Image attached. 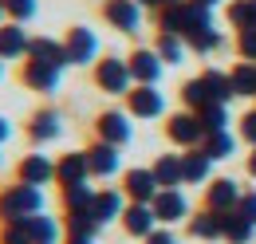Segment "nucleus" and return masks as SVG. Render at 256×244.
Wrapping results in <instances>:
<instances>
[{
  "label": "nucleus",
  "instance_id": "nucleus-1",
  "mask_svg": "<svg viewBox=\"0 0 256 244\" xmlns=\"http://www.w3.org/2000/svg\"><path fill=\"white\" fill-rule=\"evenodd\" d=\"M197 28H213V16L205 4H193V0H178V4H166L162 8V32H174V36H190Z\"/></svg>",
  "mask_w": 256,
  "mask_h": 244
},
{
  "label": "nucleus",
  "instance_id": "nucleus-2",
  "mask_svg": "<svg viewBox=\"0 0 256 244\" xmlns=\"http://www.w3.org/2000/svg\"><path fill=\"white\" fill-rule=\"evenodd\" d=\"M44 213V193L36 185H12L0 193V216L4 220H28V216Z\"/></svg>",
  "mask_w": 256,
  "mask_h": 244
},
{
  "label": "nucleus",
  "instance_id": "nucleus-3",
  "mask_svg": "<svg viewBox=\"0 0 256 244\" xmlns=\"http://www.w3.org/2000/svg\"><path fill=\"white\" fill-rule=\"evenodd\" d=\"M95 79H98V87L110 91V94H130V83H134L126 60H98Z\"/></svg>",
  "mask_w": 256,
  "mask_h": 244
},
{
  "label": "nucleus",
  "instance_id": "nucleus-4",
  "mask_svg": "<svg viewBox=\"0 0 256 244\" xmlns=\"http://www.w3.org/2000/svg\"><path fill=\"white\" fill-rule=\"evenodd\" d=\"M150 205H154L158 224H178V220H186V216H190V201H186V193H182V189H162Z\"/></svg>",
  "mask_w": 256,
  "mask_h": 244
},
{
  "label": "nucleus",
  "instance_id": "nucleus-5",
  "mask_svg": "<svg viewBox=\"0 0 256 244\" xmlns=\"http://www.w3.org/2000/svg\"><path fill=\"white\" fill-rule=\"evenodd\" d=\"M166 130H170V138L178 142V146H201V138H205V130H201V118H197V110H182V114H170L166 122Z\"/></svg>",
  "mask_w": 256,
  "mask_h": 244
},
{
  "label": "nucleus",
  "instance_id": "nucleus-6",
  "mask_svg": "<svg viewBox=\"0 0 256 244\" xmlns=\"http://www.w3.org/2000/svg\"><path fill=\"white\" fill-rule=\"evenodd\" d=\"M122 189H126L130 201H142V205H150V201L162 193V185H158V178H154V170H142V166H138V170H126Z\"/></svg>",
  "mask_w": 256,
  "mask_h": 244
},
{
  "label": "nucleus",
  "instance_id": "nucleus-7",
  "mask_svg": "<svg viewBox=\"0 0 256 244\" xmlns=\"http://www.w3.org/2000/svg\"><path fill=\"white\" fill-rule=\"evenodd\" d=\"M130 114H138V118H158L162 110H166V98H162L158 87H150V83H138V87H130Z\"/></svg>",
  "mask_w": 256,
  "mask_h": 244
},
{
  "label": "nucleus",
  "instance_id": "nucleus-8",
  "mask_svg": "<svg viewBox=\"0 0 256 244\" xmlns=\"http://www.w3.org/2000/svg\"><path fill=\"white\" fill-rule=\"evenodd\" d=\"M236 201H240V185L232 182V178L209 182V189H205V209H213V213H232Z\"/></svg>",
  "mask_w": 256,
  "mask_h": 244
},
{
  "label": "nucleus",
  "instance_id": "nucleus-9",
  "mask_svg": "<svg viewBox=\"0 0 256 244\" xmlns=\"http://www.w3.org/2000/svg\"><path fill=\"white\" fill-rule=\"evenodd\" d=\"M102 16L118 32H138V24H142V4L138 0H106L102 4Z\"/></svg>",
  "mask_w": 256,
  "mask_h": 244
},
{
  "label": "nucleus",
  "instance_id": "nucleus-10",
  "mask_svg": "<svg viewBox=\"0 0 256 244\" xmlns=\"http://www.w3.org/2000/svg\"><path fill=\"white\" fill-rule=\"evenodd\" d=\"M126 67H130V79H134V83H150V87H154L158 75H162V56L154 48H138L126 60Z\"/></svg>",
  "mask_w": 256,
  "mask_h": 244
},
{
  "label": "nucleus",
  "instance_id": "nucleus-11",
  "mask_svg": "<svg viewBox=\"0 0 256 244\" xmlns=\"http://www.w3.org/2000/svg\"><path fill=\"white\" fill-rule=\"evenodd\" d=\"M98 142H110V146H126L130 142V118L122 110H106L98 114Z\"/></svg>",
  "mask_w": 256,
  "mask_h": 244
},
{
  "label": "nucleus",
  "instance_id": "nucleus-12",
  "mask_svg": "<svg viewBox=\"0 0 256 244\" xmlns=\"http://www.w3.org/2000/svg\"><path fill=\"white\" fill-rule=\"evenodd\" d=\"M122 224H126L130 236H138V240H146L154 228H158V216H154V205H142V201H134L126 205V213H122Z\"/></svg>",
  "mask_w": 256,
  "mask_h": 244
},
{
  "label": "nucleus",
  "instance_id": "nucleus-13",
  "mask_svg": "<svg viewBox=\"0 0 256 244\" xmlns=\"http://www.w3.org/2000/svg\"><path fill=\"white\" fill-rule=\"evenodd\" d=\"M64 44H67V60L71 63H91L98 56V40L91 28H71Z\"/></svg>",
  "mask_w": 256,
  "mask_h": 244
},
{
  "label": "nucleus",
  "instance_id": "nucleus-14",
  "mask_svg": "<svg viewBox=\"0 0 256 244\" xmlns=\"http://www.w3.org/2000/svg\"><path fill=\"white\" fill-rule=\"evenodd\" d=\"M87 166H91V174H95V178H114V174H118V166H122L118 146H110V142H95V146L87 150Z\"/></svg>",
  "mask_w": 256,
  "mask_h": 244
},
{
  "label": "nucleus",
  "instance_id": "nucleus-15",
  "mask_svg": "<svg viewBox=\"0 0 256 244\" xmlns=\"http://www.w3.org/2000/svg\"><path fill=\"white\" fill-rule=\"evenodd\" d=\"M91 178V166H87V150L83 154H64L60 162H56V182L64 185H79V182H87Z\"/></svg>",
  "mask_w": 256,
  "mask_h": 244
},
{
  "label": "nucleus",
  "instance_id": "nucleus-16",
  "mask_svg": "<svg viewBox=\"0 0 256 244\" xmlns=\"http://www.w3.org/2000/svg\"><path fill=\"white\" fill-rule=\"evenodd\" d=\"M60 71H64V67H56V63L28 60V67H24V83H28L32 91H56V87H60Z\"/></svg>",
  "mask_w": 256,
  "mask_h": 244
},
{
  "label": "nucleus",
  "instance_id": "nucleus-17",
  "mask_svg": "<svg viewBox=\"0 0 256 244\" xmlns=\"http://www.w3.org/2000/svg\"><path fill=\"white\" fill-rule=\"evenodd\" d=\"M209 170H213V158L201 150V146L182 154V178H186V185H205L209 182Z\"/></svg>",
  "mask_w": 256,
  "mask_h": 244
},
{
  "label": "nucleus",
  "instance_id": "nucleus-18",
  "mask_svg": "<svg viewBox=\"0 0 256 244\" xmlns=\"http://www.w3.org/2000/svg\"><path fill=\"white\" fill-rule=\"evenodd\" d=\"M91 213H95L98 224H110V220H118V216L126 213V205H122V193H118V189H98V193H95V205H91Z\"/></svg>",
  "mask_w": 256,
  "mask_h": 244
},
{
  "label": "nucleus",
  "instance_id": "nucleus-19",
  "mask_svg": "<svg viewBox=\"0 0 256 244\" xmlns=\"http://www.w3.org/2000/svg\"><path fill=\"white\" fill-rule=\"evenodd\" d=\"M52 178H56V166H52L44 154H32V158L20 162V182L24 185H36V189H40V185H48Z\"/></svg>",
  "mask_w": 256,
  "mask_h": 244
},
{
  "label": "nucleus",
  "instance_id": "nucleus-20",
  "mask_svg": "<svg viewBox=\"0 0 256 244\" xmlns=\"http://www.w3.org/2000/svg\"><path fill=\"white\" fill-rule=\"evenodd\" d=\"M190 232L197 236V240H221V236H224V213L205 209V213L190 216Z\"/></svg>",
  "mask_w": 256,
  "mask_h": 244
},
{
  "label": "nucleus",
  "instance_id": "nucleus-21",
  "mask_svg": "<svg viewBox=\"0 0 256 244\" xmlns=\"http://www.w3.org/2000/svg\"><path fill=\"white\" fill-rule=\"evenodd\" d=\"M28 56H32V60H44V63H56V67H67V63H71L67 60V44L52 40V36H36Z\"/></svg>",
  "mask_w": 256,
  "mask_h": 244
},
{
  "label": "nucleus",
  "instance_id": "nucleus-22",
  "mask_svg": "<svg viewBox=\"0 0 256 244\" xmlns=\"http://www.w3.org/2000/svg\"><path fill=\"white\" fill-rule=\"evenodd\" d=\"M150 170H154V178H158L162 189H178V185H186V178H182V154H162Z\"/></svg>",
  "mask_w": 256,
  "mask_h": 244
},
{
  "label": "nucleus",
  "instance_id": "nucleus-23",
  "mask_svg": "<svg viewBox=\"0 0 256 244\" xmlns=\"http://www.w3.org/2000/svg\"><path fill=\"white\" fill-rule=\"evenodd\" d=\"M28 48H32V40H28V32H24V28H16V24L0 28V60L28 56Z\"/></svg>",
  "mask_w": 256,
  "mask_h": 244
},
{
  "label": "nucleus",
  "instance_id": "nucleus-24",
  "mask_svg": "<svg viewBox=\"0 0 256 244\" xmlns=\"http://www.w3.org/2000/svg\"><path fill=\"white\" fill-rule=\"evenodd\" d=\"M252 232H256V224H252V220H244L236 209L224 213V236H221V240H228V244H252Z\"/></svg>",
  "mask_w": 256,
  "mask_h": 244
},
{
  "label": "nucleus",
  "instance_id": "nucleus-25",
  "mask_svg": "<svg viewBox=\"0 0 256 244\" xmlns=\"http://www.w3.org/2000/svg\"><path fill=\"white\" fill-rule=\"evenodd\" d=\"M162 56V63H182L186 60V52H190V44H186V36H174V32H162L158 36V48H154Z\"/></svg>",
  "mask_w": 256,
  "mask_h": 244
},
{
  "label": "nucleus",
  "instance_id": "nucleus-26",
  "mask_svg": "<svg viewBox=\"0 0 256 244\" xmlns=\"http://www.w3.org/2000/svg\"><path fill=\"white\" fill-rule=\"evenodd\" d=\"M60 130H64V126H60V114H56V110H40L32 118V126H28V134H32L36 142H52V138H60Z\"/></svg>",
  "mask_w": 256,
  "mask_h": 244
},
{
  "label": "nucleus",
  "instance_id": "nucleus-27",
  "mask_svg": "<svg viewBox=\"0 0 256 244\" xmlns=\"http://www.w3.org/2000/svg\"><path fill=\"white\" fill-rule=\"evenodd\" d=\"M201 150L209 154L213 162H221V158H232V150H236V138H232L228 130H217V134H205V138H201Z\"/></svg>",
  "mask_w": 256,
  "mask_h": 244
},
{
  "label": "nucleus",
  "instance_id": "nucleus-28",
  "mask_svg": "<svg viewBox=\"0 0 256 244\" xmlns=\"http://www.w3.org/2000/svg\"><path fill=\"white\" fill-rule=\"evenodd\" d=\"M201 83H205V91H209V102H221V106H224V102L232 98V83H228L224 71H205Z\"/></svg>",
  "mask_w": 256,
  "mask_h": 244
},
{
  "label": "nucleus",
  "instance_id": "nucleus-29",
  "mask_svg": "<svg viewBox=\"0 0 256 244\" xmlns=\"http://www.w3.org/2000/svg\"><path fill=\"white\" fill-rule=\"evenodd\" d=\"M228 83H232V94H256V63H236L228 71Z\"/></svg>",
  "mask_w": 256,
  "mask_h": 244
},
{
  "label": "nucleus",
  "instance_id": "nucleus-30",
  "mask_svg": "<svg viewBox=\"0 0 256 244\" xmlns=\"http://www.w3.org/2000/svg\"><path fill=\"white\" fill-rule=\"evenodd\" d=\"M67 232L71 236H95L98 232V220L91 209H67Z\"/></svg>",
  "mask_w": 256,
  "mask_h": 244
},
{
  "label": "nucleus",
  "instance_id": "nucleus-31",
  "mask_svg": "<svg viewBox=\"0 0 256 244\" xmlns=\"http://www.w3.org/2000/svg\"><path fill=\"white\" fill-rule=\"evenodd\" d=\"M28 228H32V240L36 244H56V240H60V224H56L48 213L28 216Z\"/></svg>",
  "mask_w": 256,
  "mask_h": 244
},
{
  "label": "nucleus",
  "instance_id": "nucleus-32",
  "mask_svg": "<svg viewBox=\"0 0 256 244\" xmlns=\"http://www.w3.org/2000/svg\"><path fill=\"white\" fill-rule=\"evenodd\" d=\"M186 44H190V52H197V56H209V52L221 48V32L217 28H197V32L186 36Z\"/></svg>",
  "mask_w": 256,
  "mask_h": 244
},
{
  "label": "nucleus",
  "instance_id": "nucleus-33",
  "mask_svg": "<svg viewBox=\"0 0 256 244\" xmlns=\"http://www.w3.org/2000/svg\"><path fill=\"white\" fill-rule=\"evenodd\" d=\"M197 118H201V130H205V134L228 130V114H224L221 102H209V106H201V110H197Z\"/></svg>",
  "mask_w": 256,
  "mask_h": 244
},
{
  "label": "nucleus",
  "instance_id": "nucleus-34",
  "mask_svg": "<svg viewBox=\"0 0 256 244\" xmlns=\"http://www.w3.org/2000/svg\"><path fill=\"white\" fill-rule=\"evenodd\" d=\"M64 205H67V209H91V205H95V189H91L87 182L67 185V189H64Z\"/></svg>",
  "mask_w": 256,
  "mask_h": 244
},
{
  "label": "nucleus",
  "instance_id": "nucleus-35",
  "mask_svg": "<svg viewBox=\"0 0 256 244\" xmlns=\"http://www.w3.org/2000/svg\"><path fill=\"white\" fill-rule=\"evenodd\" d=\"M0 244H36L28 220H8V224H4V232H0Z\"/></svg>",
  "mask_w": 256,
  "mask_h": 244
},
{
  "label": "nucleus",
  "instance_id": "nucleus-36",
  "mask_svg": "<svg viewBox=\"0 0 256 244\" xmlns=\"http://www.w3.org/2000/svg\"><path fill=\"white\" fill-rule=\"evenodd\" d=\"M182 98L190 102V110H201V106H209V91H205L201 75H197V79H190V83L182 87Z\"/></svg>",
  "mask_w": 256,
  "mask_h": 244
},
{
  "label": "nucleus",
  "instance_id": "nucleus-37",
  "mask_svg": "<svg viewBox=\"0 0 256 244\" xmlns=\"http://www.w3.org/2000/svg\"><path fill=\"white\" fill-rule=\"evenodd\" d=\"M228 24L236 32L252 28V4H248V0H232V4H228Z\"/></svg>",
  "mask_w": 256,
  "mask_h": 244
},
{
  "label": "nucleus",
  "instance_id": "nucleus-38",
  "mask_svg": "<svg viewBox=\"0 0 256 244\" xmlns=\"http://www.w3.org/2000/svg\"><path fill=\"white\" fill-rule=\"evenodd\" d=\"M4 12L20 24V20H32V12H36V0H4Z\"/></svg>",
  "mask_w": 256,
  "mask_h": 244
},
{
  "label": "nucleus",
  "instance_id": "nucleus-39",
  "mask_svg": "<svg viewBox=\"0 0 256 244\" xmlns=\"http://www.w3.org/2000/svg\"><path fill=\"white\" fill-rule=\"evenodd\" d=\"M236 48H240V60L256 63V28H244V32H236Z\"/></svg>",
  "mask_w": 256,
  "mask_h": 244
},
{
  "label": "nucleus",
  "instance_id": "nucleus-40",
  "mask_svg": "<svg viewBox=\"0 0 256 244\" xmlns=\"http://www.w3.org/2000/svg\"><path fill=\"white\" fill-rule=\"evenodd\" d=\"M236 213L244 216V220H252V224H256V193H240V201H236Z\"/></svg>",
  "mask_w": 256,
  "mask_h": 244
},
{
  "label": "nucleus",
  "instance_id": "nucleus-41",
  "mask_svg": "<svg viewBox=\"0 0 256 244\" xmlns=\"http://www.w3.org/2000/svg\"><path fill=\"white\" fill-rule=\"evenodd\" d=\"M240 138H244V142H252V146H256V110H248V114L240 118Z\"/></svg>",
  "mask_w": 256,
  "mask_h": 244
},
{
  "label": "nucleus",
  "instance_id": "nucleus-42",
  "mask_svg": "<svg viewBox=\"0 0 256 244\" xmlns=\"http://www.w3.org/2000/svg\"><path fill=\"white\" fill-rule=\"evenodd\" d=\"M146 244H178V236H174L170 228H154V232L146 236Z\"/></svg>",
  "mask_w": 256,
  "mask_h": 244
},
{
  "label": "nucleus",
  "instance_id": "nucleus-43",
  "mask_svg": "<svg viewBox=\"0 0 256 244\" xmlns=\"http://www.w3.org/2000/svg\"><path fill=\"white\" fill-rule=\"evenodd\" d=\"M138 4H146V8H166V4H178V0H138Z\"/></svg>",
  "mask_w": 256,
  "mask_h": 244
},
{
  "label": "nucleus",
  "instance_id": "nucleus-44",
  "mask_svg": "<svg viewBox=\"0 0 256 244\" xmlns=\"http://www.w3.org/2000/svg\"><path fill=\"white\" fill-rule=\"evenodd\" d=\"M67 244H95V236H71Z\"/></svg>",
  "mask_w": 256,
  "mask_h": 244
},
{
  "label": "nucleus",
  "instance_id": "nucleus-45",
  "mask_svg": "<svg viewBox=\"0 0 256 244\" xmlns=\"http://www.w3.org/2000/svg\"><path fill=\"white\" fill-rule=\"evenodd\" d=\"M248 174L256 178V146H252V154H248Z\"/></svg>",
  "mask_w": 256,
  "mask_h": 244
},
{
  "label": "nucleus",
  "instance_id": "nucleus-46",
  "mask_svg": "<svg viewBox=\"0 0 256 244\" xmlns=\"http://www.w3.org/2000/svg\"><path fill=\"white\" fill-rule=\"evenodd\" d=\"M8 134H12V126H8V122L0 118V142H4V138H8Z\"/></svg>",
  "mask_w": 256,
  "mask_h": 244
},
{
  "label": "nucleus",
  "instance_id": "nucleus-47",
  "mask_svg": "<svg viewBox=\"0 0 256 244\" xmlns=\"http://www.w3.org/2000/svg\"><path fill=\"white\" fill-rule=\"evenodd\" d=\"M193 4H205V8H213V4H221V0H193Z\"/></svg>",
  "mask_w": 256,
  "mask_h": 244
},
{
  "label": "nucleus",
  "instance_id": "nucleus-48",
  "mask_svg": "<svg viewBox=\"0 0 256 244\" xmlns=\"http://www.w3.org/2000/svg\"><path fill=\"white\" fill-rule=\"evenodd\" d=\"M4 16H8V12H4V0H0V20H4Z\"/></svg>",
  "mask_w": 256,
  "mask_h": 244
}]
</instances>
